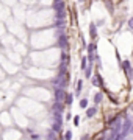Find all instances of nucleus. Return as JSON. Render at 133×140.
<instances>
[{
	"label": "nucleus",
	"instance_id": "f257e3e1",
	"mask_svg": "<svg viewBox=\"0 0 133 140\" xmlns=\"http://www.w3.org/2000/svg\"><path fill=\"white\" fill-rule=\"evenodd\" d=\"M94 114H96V107H91V109L86 110V115H88V117H92Z\"/></svg>",
	"mask_w": 133,
	"mask_h": 140
},
{
	"label": "nucleus",
	"instance_id": "f03ea898",
	"mask_svg": "<svg viewBox=\"0 0 133 140\" xmlns=\"http://www.w3.org/2000/svg\"><path fill=\"white\" fill-rule=\"evenodd\" d=\"M100 100H102V93H97V95L94 97V101L96 103H100Z\"/></svg>",
	"mask_w": 133,
	"mask_h": 140
},
{
	"label": "nucleus",
	"instance_id": "7ed1b4c3",
	"mask_svg": "<svg viewBox=\"0 0 133 140\" xmlns=\"http://www.w3.org/2000/svg\"><path fill=\"white\" fill-rule=\"evenodd\" d=\"M80 106H82V107H86V106H88V100H82V101H80Z\"/></svg>",
	"mask_w": 133,
	"mask_h": 140
},
{
	"label": "nucleus",
	"instance_id": "20e7f679",
	"mask_svg": "<svg viewBox=\"0 0 133 140\" xmlns=\"http://www.w3.org/2000/svg\"><path fill=\"white\" fill-rule=\"evenodd\" d=\"M64 139H66V140H71V139H72V132H71V131H67V132H66V137H64Z\"/></svg>",
	"mask_w": 133,
	"mask_h": 140
},
{
	"label": "nucleus",
	"instance_id": "39448f33",
	"mask_svg": "<svg viewBox=\"0 0 133 140\" xmlns=\"http://www.w3.org/2000/svg\"><path fill=\"white\" fill-rule=\"evenodd\" d=\"M82 90V81H78V84H77V93Z\"/></svg>",
	"mask_w": 133,
	"mask_h": 140
},
{
	"label": "nucleus",
	"instance_id": "423d86ee",
	"mask_svg": "<svg viewBox=\"0 0 133 140\" xmlns=\"http://www.w3.org/2000/svg\"><path fill=\"white\" fill-rule=\"evenodd\" d=\"M66 103H67V104H71V103H72V95H67V100H66Z\"/></svg>",
	"mask_w": 133,
	"mask_h": 140
},
{
	"label": "nucleus",
	"instance_id": "0eeeda50",
	"mask_svg": "<svg viewBox=\"0 0 133 140\" xmlns=\"http://www.w3.org/2000/svg\"><path fill=\"white\" fill-rule=\"evenodd\" d=\"M78 121H80V118H78V117H75V118H74V123H75V125H78Z\"/></svg>",
	"mask_w": 133,
	"mask_h": 140
}]
</instances>
